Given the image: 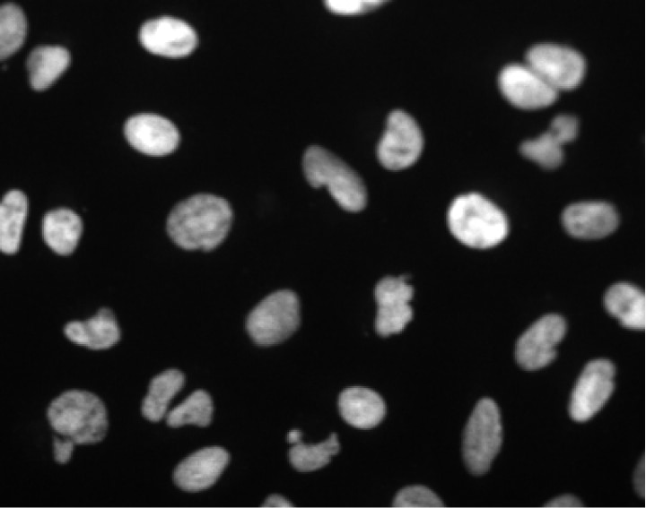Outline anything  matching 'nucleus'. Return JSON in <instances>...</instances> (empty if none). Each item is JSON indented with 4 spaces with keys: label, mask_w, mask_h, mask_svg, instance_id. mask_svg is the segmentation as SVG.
<instances>
[{
    "label": "nucleus",
    "mask_w": 646,
    "mask_h": 508,
    "mask_svg": "<svg viewBox=\"0 0 646 508\" xmlns=\"http://www.w3.org/2000/svg\"><path fill=\"white\" fill-rule=\"evenodd\" d=\"M232 218L231 207L225 199L198 194L171 210L166 229L171 240L183 249L211 251L226 237Z\"/></svg>",
    "instance_id": "f257e3e1"
},
{
    "label": "nucleus",
    "mask_w": 646,
    "mask_h": 508,
    "mask_svg": "<svg viewBox=\"0 0 646 508\" xmlns=\"http://www.w3.org/2000/svg\"><path fill=\"white\" fill-rule=\"evenodd\" d=\"M447 221L451 234L463 245L486 249L500 244L509 231L504 213L481 194L458 196L451 202Z\"/></svg>",
    "instance_id": "f03ea898"
},
{
    "label": "nucleus",
    "mask_w": 646,
    "mask_h": 508,
    "mask_svg": "<svg viewBox=\"0 0 646 508\" xmlns=\"http://www.w3.org/2000/svg\"><path fill=\"white\" fill-rule=\"evenodd\" d=\"M48 418L53 429L75 444L101 441L107 432L108 418L103 402L86 391H67L49 405Z\"/></svg>",
    "instance_id": "7ed1b4c3"
},
{
    "label": "nucleus",
    "mask_w": 646,
    "mask_h": 508,
    "mask_svg": "<svg viewBox=\"0 0 646 508\" xmlns=\"http://www.w3.org/2000/svg\"><path fill=\"white\" fill-rule=\"evenodd\" d=\"M302 170L308 183L327 187L344 210L362 211L367 203V192L360 177L343 160L319 146L309 147L302 156Z\"/></svg>",
    "instance_id": "20e7f679"
},
{
    "label": "nucleus",
    "mask_w": 646,
    "mask_h": 508,
    "mask_svg": "<svg viewBox=\"0 0 646 508\" xmlns=\"http://www.w3.org/2000/svg\"><path fill=\"white\" fill-rule=\"evenodd\" d=\"M301 323V304L289 289L266 297L249 314L246 329L258 345L270 346L289 338Z\"/></svg>",
    "instance_id": "39448f33"
},
{
    "label": "nucleus",
    "mask_w": 646,
    "mask_h": 508,
    "mask_svg": "<svg viewBox=\"0 0 646 508\" xmlns=\"http://www.w3.org/2000/svg\"><path fill=\"white\" fill-rule=\"evenodd\" d=\"M502 441L499 409L493 400L482 399L476 403L463 436V457L468 469L476 475L488 471Z\"/></svg>",
    "instance_id": "423d86ee"
},
{
    "label": "nucleus",
    "mask_w": 646,
    "mask_h": 508,
    "mask_svg": "<svg viewBox=\"0 0 646 508\" xmlns=\"http://www.w3.org/2000/svg\"><path fill=\"white\" fill-rule=\"evenodd\" d=\"M525 58V63L558 92L575 88L586 71L583 56L576 49L560 44L533 45Z\"/></svg>",
    "instance_id": "0eeeda50"
},
{
    "label": "nucleus",
    "mask_w": 646,
    "mask_h": 508,
    "mask_svg": "<svg viewBox=\"0 0 646 508\" xmlns=\"http://www.w3.org/2000/svg\"><path fill=\"white\" fill-rule=\"evenodd\" d=\"M423 148V137L415 119L402 110L393 111L377 149L380 164L388 170L405 169L418 159Z\"/></svg>",
    "instance_id": "6e6552de"
},
{
    "label": "nucleus",
    "mask_w": 646,
    "mask_h": 508,
    "mask_svg": "<svg viewBox=\"0 0 646 508\" xmlns=\"http://www.w3.org/2000/svg\"><path fill=\"white\" fill-rule=\"evenodd\" d=\"M615 374L613 363L607 359L586 365L571 398L570 415L573 420L586 421L605 405L614 390Z\"/></svg>",
    "instance_id": "1a4fd4ad"
},
{
    "label": "nucleus",
    "mask_w": 646,
    "mask_h": 508,
    "mask_svg": "<svg viewBox=\"0 0 646 508\" xmlns=\"http://www.w3.org/2000/svg\"><path fill=\"white\" fill-rule=\"evenodd\" d=\"M565 330V322L560 315L547 314L539 318L517 340V363L528 371L547 366L555 357L556 347Z\"/></svg>",
    "instance_id": "9d476101"
},
{
    "label": "nucleus",
    "mask_w": 646,
    "mask_h": 508,
    "mask_svg": "<svg viewBox=\"0 0 646 508\" xmlns=\"http://www.w3.org/2000/svg\"><path fill=\"white\" fill-rule=\"evenodd\" d=\"M504 98L521 108H539L552 104L558 91L528 64L513 63L504 66L498 78Z\"/></svg>",
    "instance_id": "9b49d317"
},
{
    "label": "nucleus",
    "mask_w": 646,
    "mask_h": 508,
    "mask_svg": "<svg viewBox=\"0 0 646 508\" xmlns=\"http://www.w3.org/2000/svg\"><path fill=\"white\" fill-rule=\"evenodd\" d=\"M139 40L149 52L166 57H184L196 47L195 30L185 21L162 16L144 22L139 30Z\"/></svg>",
    "instance_id": "f8f14e48"
},
{
    "label": "nucleus",
    "mask_w": 646,
    "mask_h": 508,
    "mask_svg": "<svg viewBox=\"0 0 646 508\" xmlns=\"http://www.w3.org/2000/svg\"><path fill=\"white\" fill-rule=\"evenodd\" d=\"M413 294L414 289L404 276L386 277L377 284L375 327L380 335L388 336L405 329L413 317L410 306Z\"/></svg>",
    "instance_id": "ddd939ff"
},
{
    "label": "nucleus",
    "mask_w": 646,
    "mask_h": 508,
    "mask_svg": "<svg viewBox=\"0 0 646 508\" xmlns=\"http://www.w3.org/2000/svg\"><path fill=\"white\" fill-rule=\"evenodd\" d=\"M130 145L150 156H164L176 150L179 132L168 118L156 114L143 113L130 116L124 126Z\"/></svg>",
    "instance_id": "4468645a"
},
{
    "label": "nucleus",
    "mask_w": 646,
    "mask_h": 508,
    "mask_svg": "<svg viewBox=\"0 0 646 508\" xmlns=\"http://www.w3.org/2000/svg\"><path fill=\"white\" fill-rule=\"evenodd\" d=\"M564 230L579 239H598L617 227L615 209L604 202H581L567 206L561 216Z\"/></svg>",
    "instance_id": "2eb2a0df"
},
{
    "label": "nucleus",
    "mask_w": 646,
    "mask_h": 508,
    "mask_svg": "<svg viewBox=\"0 0 646 508\" xmlns=\"http://www.w3.org/2000/svg\"><path fill=\"white\" fill-rule=\"evenodd\" d=\"M578 126L574 116L559 114L552 119L547 131L523 142L520 152L545 168H554L563 160V145L576 137Z\"/></svg>",
    "instance_id": "dca6fc26"
},
{
    "label": "nucleus",
    "mask_w": 646,
    "mask_h": 508,
    "mask_svg": "<svg viewBox=\"0 0 646 508\" xmlns=\"http://www.w3.org/2000/svg\"><path fill=\"white\" fill-rule=\"evenodd\" d=\"M222 447H205L190 454L175 469L176 485L185 491L198 492L212 486L229 462Z\"/></svg>",
    "instance_id": "f3484780"
},
{
    "label": "nucleus",
    "mask_w": 646,
    "mask_h": 508,
    "mask_svg": "<svg viewBox=\"0 0 646 508\" xmlns=\"http://www.w3.org/2000/svg\"><path fill=\"white\" fill-rule=\"evenodd\" d=\"M338 407L345 421L362 429L376 426L386 415V404L381 396L364 387L344 390L339 395Z\"/></svg>",
    "instance_id": "a211bd4d"
},
{
    "label": "nucleus",
    "mask_w": 646,
    "mask_h": 508,
    "mask_svg": "<svg viewBox=\"0 0 646 508\" xmlns=\"http://www.w3.org/2000/svg\"><path fill=\"white\" fill-rule=\"evenodd\" d=\"M64 332L72 342L94 350L109 349L120 339L116 316L109 308H101L86 321L68 323Z\"/></svg>",
    "instance_id": "6ab92c4d"
},
{
    "label": "nucleus",
    "mask_w": 646,
    "mask_h": 508,
    "mask_svg": "<svg viewBox=\"0 0 646 508\" xmlns=\"http://www.w3.org/2000/svg\"><path fill=\"white\" fill-rule=\"evenodd\" d=\"M82 232L81 217L70 209L52 210L43 217V240L51 250L59 255H69L74 251Z\"/></svg>",
    "instance_id": "aec40b11"
},
{
    "label": "nucleus",
    "mask_w": 646,
    "mask_h": 508,
    "mask_svg": "<svg viewBox=\"0 0 646 508\" xmlns=\"http://www.w3.org/2000/svg\"><path fill=\"white\" fill-rule=\"evenodd\" d=\"M604 306L622 326L633 330L644 328L645 297L635 286L625 282L612 285L604 296Z\"/></svg>",
    "instance_id": "412c9836"
},
{
    "label": "nucleus",
    "mask_w": 646,
    "mask_h": 508,
    "mask_svg": "<svg viewBox=\"0 0 646 508\" xmlns=\"http://www.w3.org/2000/svg\"><path fill=\"white\" fill-rule=\"evenodd\" d=\"M69 51L61 46H39L27 58L31 86L35 90L49 87L68 67Z\"/></svg>",
    "instance_id": "4be33fe9"
},
{
    "label": "nucleus",
    "mask_w": 646,
    "mask_h": 508,
    "mask_svg": "<svg viewBox=\"0 0 646 508\" xmlns=\"http://www.w3.org/2000/svg\"><path fill=\"white\" fill-rule=\"evenodd\" d=\"M27 214L26 195L16 189L7 192L0 206V249L4 254L19 250Z\"/></svg>",
    "instance_id": "5701e85b"
},
{
    "label": "nucleus",
    "mask_w": 646,
    "mask_h": 508,
    "mask_svg": "<svg viewBox=\"0 0 646 508\" xmlns=\"http://www.w3.org/2000/svg\"><path fill=\"white\" fill-rule=\"evenodd\" d=\"M184 383L185 375L177 369L166 370L153 377L143 401V416L153 422L164 418L170 400Z\"/></svg>",
    "instance_id": "b1692460"
},
{
    "label": "nucleus",
    "mask_w": 646,
    "mask_h": 508,
    "mask_svg": "<svg viewBox=\"0 0 646 508\" xmlns=\"http://www.w3.org/2000/svg\"><path fill=\"white\" fill-rule=\"evenodd\" d=\"M213 412L210 395L203 390H197L166 414V422L171 427L188 424L206 426L212 420Z\"/></svg>",
    "instance_id": "393cba45"
},
{
    "label": "nucleus",
    "mask_w": 646,
    "mask_h": 508,
    "mask_svg": "<svg viewBox=\"0 0 646 508\" xmlns=\"http://www.w3.org/2000/svg\"><path fill=\"white\" fill-rule=\"evenodd\" d=\"M27 22L22 9L14 3L0 7V57L4 59L15 53L23 44Z\"/></svg>",
    "instance_id": "a878e982"
},
{
    "label": "nucleus",
    "mask_w": 646,
    "mask_h": 508,
    "mask_svg": "<svg viewBox=\"0 0 646 508\" xmlns=\"http://www.w3.org/2000/svg\"><path fill=\"white\" fill-rule=\"evenodd\" d=\"M339 448L337 435L333 433L327 440L317 444H294L289 451V459L297 470L312 471L327 465Z\"/></svg>",
    "instance_id": "bb28decb"
},
{
    "label": "nucleus",
    "mask_w": 646,
    "mask_h": 508,
    "mask_svg": "<svg viewBox=\"0 0 646 508\" xmlns=\"http://www.w3.org/2000/svg\"><path fill=\"white\" fill-rule=\"evenodd\" d=\"M396 507H442L443 503L431 489L414 486L401 489L395 496Z\"/></svg>",
    "instance_id": "cd10ccee"
},
{
    "label": "nucleus",
    "mask_w": 646,
    "mask_h": 508,
    "mask_svg": "<svg viewBox=\"0 0 646 508\" xmlns=\"http://www.w3.org/2000/svg\"><path fill=\"white\" fill-rule=\"evenodd\" d=\"M378 0H329L326 1L327 8L336 14L354 15L371 11L382 4Z\"/></svg>",
    "instance_id": "c85d7f7f"
},
{
    "label": "nucleus",
    "mask_w": 646,
    "mask_h": 508,
    "mask_svg": "<svg viewBox=\"0 0 646 508\" xmlns=\"http://www.w3.org/2000/svg\"><path fill=\"white\" fill-rule=\"evenodd\" d=\"M75 443L68 437L65 439L54 438V454L57 462L65 464L69 461Z\"/></svg>",
    "instance_id": "c756f323"
},
{
    "label": "nucleus",
    "mask_w": 646,
    "mask_h": 508,
    "mask_svg": "<svg viewBox=\"0 0 646 508\" xmlns=\"http://www.w3.org/2000/svg\"><path fill=\"white\" fill-rule=\"evenodd\" d=\"M545 506L547 507H580L582 506V503L575 496L571 495H564L558 496L550 502L546 503Z\"/></svg>",
    "instance_id": "7c9ffc66"
},
{
    "label": "nucleus",
    "mask_w": 646,
    "mask_h": 508,
    "mask_svg": "<svg viewBox=\"0 0 646 508\" xmlns=\"http://www.w3.org/2000/svg\"><path fill=\"white\" fill-rule=\"evenodd\" d=\"M634 486L638 495L643 498L645 491V467L644 457L642 456L634 474Z\"/></svg>",
    "instance_id": "2f4dec72"
},
{
    "label": "nucleus",
    "mask_w": 646,
    "mask_h": 508,
    "mask_svg": "<svg viewBox=\"0 0 646 508\" xmlns=\"http://www.w3.org/2000/svg\"><path fill=\"white\" fill-rule=\"evenodd\" d=\"M263 507H292L293 505L284 497L279 495H272L268 496L265 503L262 504Z\"/></svg>",
    "instance_id": "473e14b6"
},
{
    "label": "nucleus",
    "mask_w": 646,
    "mask_h": 508,
    "mask_svg": "<svg viewBox=\"0 0 646 508\" xmlns=\"http://www.w3.org/2000/svg\"><path fill=\"white\" fill-rule=\"evenodd\" d=\"M287 441L292 444H298L301 443V432L297 429L291 430L287 435Z\"/></svg>",
    "instance_id": "72a5a7b5"
}]
</instances>
